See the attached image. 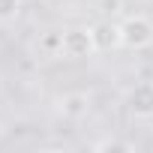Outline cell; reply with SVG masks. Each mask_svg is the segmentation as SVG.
Instances as JSON below:
<instances>
[{"instance_id":"cell-6","label":"cell","mask_w":153,"mask_h":153,"mask_svg":"<svg viewBox=\"0 0 153 153\" xmlns=\"http://www.w3.org/2000/svg\"><path fill=\"white\" fill-rule=\"evenodd\" d=\"M21 15V0H0V24H9Z\"/></svg>"},{"instance_id":"cell-7","label":"cell","mask_w":153,"mask_h":153,"mask_svg":"<svg viewBox=\"0 0 153 153\" xmlns=\"http://www.w3.org/2000/svg\"><path fill=\"white\" fill-rule=\"evenodd\" d=\"M60 42H63V33H45L42 36V48L51 54H60Z\"/></svg>"},{"instance_id":"cell-4","label":"cell","mask_w":153,"mask_h":153,"mask_svg":"<svg viewBox=\"0 0 153 153\" xmlns=\"http://www.w3.org/2000/svg\"><path fill=\"white\" fill-rule=\"evenodd\" d=\"M57 111H60L66 120H81V117H87V111H90V96L81 93V90L63 93V96L57 99Z\"/></svg>"},{"instance_id":"cell-1","label":"cell","mask_w":153,"mask_h":153,"mask_svg":"<svg viewBox=\"0 0 153 153\" xmlns=\"http://www.w3.org/2000/svg\"><path fill=\"white\" fill-rule=\"evenodd\" d=\"M99 48H96V39H93V30L90 27H66L63 30L60 57H66V60H87Z\"/></svg>"},{"instance_id":"cell-5","label":"cell","mask_w":153,"mask_h":153,"mask_svg":"<svg viewBox=\"0 0 153 153\" xmlns=\"http://www.w3.org/2000/svg\"><path fill=\"white\" fill-rule=\"evenodd\" d=\"M90 30H93V39H96V48H99V51H114V48H120V24L99 21V24H93Z\"/></svg>"},{"instance_id":"cell-2","label":"cell","mask_w":153,"mask_h":153,"mask_svg":"<svg viewBox=\"0 0 153 153\" xmlns=\"http://www.w3.org/2000/svg\"><path fill=\"white\" fill-rule=\"evenodd\" d=\"M120 45L129 51H141L153 45V21L147 15H126L120 21Z\"/></svg>"},{"instance_id":"cell-8","label":"cell","mask_w":153,"mask_h":153,"mask_svg":"<svg viewBox=\"0 0 153 153\" xmlns=\"http://www.w3.org/2000/svg\"><path fill=\"white\" fill-rule=\"evenodd\" d=\"M96 150H123V153H129L132 144H129V141H114V138H108V141H99Z\"/></svg>"},{"instance_id":"cell-10","label":"cell","mask_w":153,"mask_h":153,"mask_svg":"<svg viewBox=\"0 0 153 153\" xmlns=\"http://www.w3.org/2000/svg\"><path fill=\"white\" fill-rule=\"evenodd\" d=\"M36 3H48V0H36Z\"/></svg>"},{"instance_id":"cell-3","label":"cell","mask_w":153,"mask_h":153,"mask_svg":"<svg viewBox=\"0 0 153 153\" xmlns=\"http://www.w3.org/2000/svg\"><path fill=\"white\" fill-rule=\"evenodd\" d=\"M126 105L132 111V117H141V120H150L153 117V84L150 81H141L129 90L126 96Z\"/></svg>"},{"instance_id":"cell-9","label":"cell","mask_w":153,"mask_h":153,"mask_svg":"<svg viewBox=\"0 0 153 153\" xmlns=\"http://www.w3.org/2000/svg\"><path fill=\"white\" fill-rule=\"evenodd\" d=\"M99 6L105 15H120L123 12V0H99Z\"/></svg>"}]
</instances>
